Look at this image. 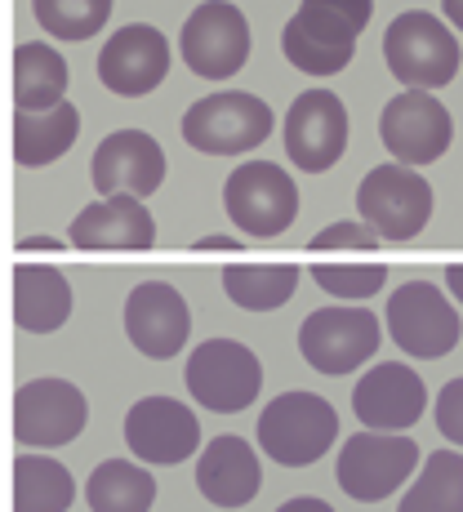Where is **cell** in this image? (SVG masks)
<instances>
[{"label": "cell", "instance_id": "cell-3", "mask_svg": "<svg viewBox=\"0 0 463 512\" xmlns=\"http://www.w3.org/2000/svg\"><path fill=\"white\" fill-rule=\"evenodd\" d=\"M383 58L388 72L397 76L406 90H441L455 81L459 72V41L437 14L406 9L388 23L383 32Z\"/></svg>", "mask_w": 463, "mask_h": 512}, {"label": "cell", "instance_id": "cell-18", "mask_svg": "<svg viewBox=\"0 0 463 512\" xmlns=\"http://www.w3.org/2000/svg\"><path fill=\"white\" fill-rule=\"evenodd\" d=\"M125 334L130 343L152 361H170L183 352L187 334H192V312H187L183 294L165 281H143L125 299Z\"/></svg>", "mask_w": 463, "mask_h": 512}, {"label": "cell", "instance_id": "cell-35", "mask_svg": "<svg viewBox=\"0 0 463 512\" xmlns=\"http://www.w3.org/2000/svg\"><path fill=\"white\" fill-rule=\"evenodd\" d=\"M18 250H63V241H58V236H23V241H18Z\"/></svg>", "mask_w": 463, "mask_h": 512}, {"label": "cell", "instance_id": "cell-22", "mask_svg": "<svg viewBox=\"0 0 463 512\" xmlns=\"http://www.w3.org/2000/svg\"><path fill=\"white\" fill-rule=\"evenodd\" d=\"M72 317V285L58 268L18 263L14 268V321L27 334H54Z\"/></svg>", "mask_w": 463, "mask_h": 512}, {"label": "cell", "instance_id": "cell-15", "mask_svg": "<svg viewBox=\"0 0 463 512\" xmlns=\"http://www.w3.org/2000/svg\"><path fill=\"white\" fill-rule=\"evenodd\" d=\"M125 441H130V450L143 464L170 468V464H183V459L196 455V446H201V423H196V410L183 406V401L143 397V401H134L130 415H125Z\"/></svg>", "mask_w": 463, "mask_h": 512}, {"label": "cell", "instance_id": "cell-6", "mask_svg": "<svg viewBox=\"0 0 463 512\" xmlns=\"http://www.w3.org/2000/svg\"><path fill=\"white\" fill-rule=\"evenodd\" d=\"M357 210L361 223L379 232L383 241L406 245L432 219V183L419 179L415 165H374L357 187Z\"/></svg>", "mask_w": 463, "mask_h": 512}, {"label": "cell", "instance_id": "cell-10", "mask_svg": "<svg viewBox=\"0 0 463 512\" xmlns=\"http://www.w3.org/2000/svg\"><path fill=\"white\" fill-rule=\"evenodd\" d=\"M179 54L201 81H232L250 58V23L228 0H205L187 14Z\"/></svg>", "mask_w": 463, "mask_h": 512}, {"label": "cell", "instance_id": "cell-30", "mask_svg": "<svg viewBox=\"0 0 463 512\" xmlns=\"http://www.w3.org/2000/svg\"><path fill=\"white\" fill-rule=\"evenodd\" d=\"M312 281H317L325 294H334V299L361 303V299H370V294L383 290L388 268H383V263H317V268H312Z\"/></svg>", "mask_w": 463, "mask_h": 512}, {"label": "cell", "instance_id": "cell-11", "mask_svg": "<svg viewBox=\"0 0 463 512\" xmlns=\"http://www.w3.org/2000/svg\"><path fill=\"white\" fill-rule=\"evenodd\" d=\"M392 330V343L401 352H410L415 361H437L446 357L459 343V312L446 294L432 281H406L397 294L388 299V312H383Z\"/></svg>", "mask_w": 463, "mask_h": 512}, {"label": "cell", "instance_id": "cell-23", "mask_svg": "<svg viewBox=\"0 0 463 512\" xmlns=\"http://www.w3.org/2000/svg\"><path fill=\"white\" fill-rule=\"evenodd\" d=\"M81 134V112L72 103H58L49 112H18L14 116V161L27 170L54 165Z\"/></svg>", "mask_w": 463, "mask_h": 512}, {"label": "cell", "instance_id": "cell-5", "mask_svg": "<svg viewBox=\"0 0 463 512\" xmlns=\"http://www.w3.org/2000/svg\"><path fill=\"white\" fill-rule=\"evenodd\" d=\"M223 210L250 241H277L299 219V187L281 165L245 161L223 183Z\"/></svg>", "mask_w": 463, "mask_h": 512}, {"label": "cell", "instance_id": "cell-31", "mask_svg": "<svg viewBox=\"0 0 463 512\" xmlns=\"http://www.w3.org/2000/svg\"><path fill=\"white\" fill-rule=\"evenodd\" d=\"M383 236L366 228V223H348V219H339V223H330V228H321L317 236H312V250H374Z\"/></svg>", "mask_w": 463, "mask_h": 512}, {"label": "cell", "instance_id": "cell-27", "mask_svg": "<svg viewBox=\"0 0 463 512\" xmlns=\"http://www.w3.org/2000/svg\"><path fill=\"white\" fill-rule=\"evenodd\" d=\"M76 499V481L58 459L18 455L14 459V512H67Z\"/></svg>", "mask_w": 463, "mask_h": 512}, {"label": "cell", "instance_id": "cell-12", "mask_svg": "<svg viewBox=\"0 0 463 512\" xmlns=\"http://www.w3.org/2000/svg\"><path fill=\"white\" fill-rule=\"evenodd\" d=\"M90 406L67 379H32L14 392V437L32 450H58L85 432Z\"/></svg>", "mask_w": 463, "mask_h": 512}, {"label": "cell", "instance_id": "cell-33", "mask_svg": "<svg viewBox=\"0 0 463 512\" xmlns=\"http://www.w3.org/2000/svg\"><path fill=\"white\" fill-rule=\"evenodd\" d=\"M277 512H334V508L317 495H299V499H290V504H281Z\"/></svg>", "mask_w": 463, "mask_h": 512}, {"label": "cell", "instance_id": "cell-26", "mask_svg": "<svg viewBox=\"0 0 463 512\" xmlns=\"http://www.w3.org/2000/svg\"><path fill=\"white\" fill-rule=\"evenodd\" d=\"M223 290L236 308L245 312H272L285 308L299 290V268L290 263H232L223 272Z\"/></svg>", "mask_w": 463, "mask_h": 512}, {"label": "cell", "instance_id": "cell-37", "mask_svg": "<svg viewBox=\"0 0 463 512\" xmlns=\"http://www.w3.org/2000/svg\"><path fill=\"white\" fill-rule=\"evenodd\" d=\"M441 9H446V18L463 32V0H441Z\"/></svg>", "mask_w": 463, "mask_h": 512}, {"label": "cell", "instance_id": "cell-29", "mask_svg": "<svg viewBox=\"0 0 463 512\" xmlns=\"http://www.w3.org/2000/svg\"><path fill=\"white\" fill-rule=\"evenodd\" d=\"M32 9L54 41H90L112 18V0H32Z\"/></svg>", "mask_w": 463, "mask_h": 512}, {"label": "cell", "instance_id": "cell-24", "mask_svg": "<svg viewBox=\"0 0 463 512\" xmlns=\"http://www.w3.org/2000/svg\"><path fill=\"white\" fill-rule=\"evenodd\" d=\"M67 94V58L54 45L27 41L14 54V107L18 112H49Z\"/></svg>", "mask_w": 463, "mask_h": 512}, {"label": "cell", "instance_id": "cell-7", "mask_svg": "<svg viewBox=\"0 0 463 512\" xmlns=\"http://www.w3.org/2000/svg\"><path fill=\"white\" fill-rule=\"evenodd\" d=\"M183 383L192 392V401H201L214 415H241L259 401L263 388V366L245 343L236 339H205L196 343V352L187 357Z\"/></svg>", "mask_w": 463, "mask_h": 512}, {"label": "cell", "instance_id": "cell-36", "mask_svg": "<svg viewBox=\"0 0 463 512\" xmlns=\"http://www.w3.org/2000/svg\"><path fill=\"white\" fill-rule=\"evenodd\" d=\"M446 285H450V294L463 303V263H455V268H446Z\"/></svg>", "mask_w": 463, "mask_h": 512}, {"label": "cell", "instance_id": "cell-13", "mask_svg": "<svg viewBox=\"0 0 463 512\" xmlns=\"http://www.w3.org/2000/svg\"><path fill=\"white\" fill-rule=\"evenodd\" d=\"M379 139L401 165H432L455 139V121L428 90H401L383 107Z\"/></svg>", "mask_w": 463, "mask_h": 512}, {"label": "cell", "instance_id": "cell-14", "mask_svg": "<svg viewBox=\"0 0 463 512\" xmlns=\"http://www.w3.org/2000/svg\"><path fill=\"white\" fill-rule=\"evenodd\" d=\"M285 152L303 174H325L348 152V107L330 90H303L285 112Z\"/></svg>", "mask_w": 463, "mask_h": 512}, {"label": "cell", "instance_id": "cell-17", "mask_svg": "<svg viewBox=\"0 0 463 512\" xmlns=\"http://www.w3.org/2000/svg\"><path fill=\"white\" fill-rule=\"evenodd\" d=\"M165 147L147 130H116L98 143L94 152V187L98 196H139L147 201L152 192H161L165 183Z\"/></svg>", "mask_w": 463, "mask_h": 512}, {"label": "cell", "instance_id": "cell-1", "mask_svg": "<svg viewBox=\"0 0 463 512\" xmlns=\"http://www.w3.org/2000/svg\"><path fill=\"white\" fill-rule=\"evenodd\" d=\"M374 0H303L285 23L281 49L303 76H339L357 54V36L366 32Z\"/></svg>", "mask_w": 463, "mask_h": 512}, {"label": "cell", "instance_id": "cell-2", "mask_svg": "<svg viewBox=\"0 0 463 512\" xmlns=\"http://www.w3.org/2000/svg\"><path fill=\"white\" fill-rule=\"evenodd\" d=\"M339 441V410L317 392H281L259 415V446L272 464L308 468Z\"/></svg>", "mask_w": 463, "mask_h": 512}, {"label": "cell", "instance_id": "cell-21", "mask_svg": "<svg viewBox=\"0 0 463 512\" xmlns=\"http://www.w3.org/2000/svg\"><path fill=\"white\" fill-rule=\"evenodd\" d=\"M263 486L259 455L245 437H210L196 459V490L214 508H245Z\"/></svg>", "mask_w": 463, "mask_h": 512}, {"label": "cell", "instance_id": "cell-9", "mask_svg": "<svg viewBox=\"0 0 463 512\" xmlns=\"http://www.w3.org/2000/svg\"><path fill=\"white\" fill-rule=\"evenodd\" d=\"M415 468H419L415 437H388V432L366 428L343 441L334 477H339L343 495H352L357 504H379V499L397 495Z\"/></svg>", "mask_w": 463, "mask_h": 512}, {"label": "cell", "instance_id": "cell-25", "mask_svg": "<svg viewBox=\"0 0 463 512\" xmlns=\"http://www.w3.org/2000/svg\"><path fill=\"white\" fill-rule=\"evenodd\" d=\"M85 499H90V512H152L156 477L143 464L107 459V464H98L90 472Z\"/></svg>", "mask_w": 463, "mask_h": 512}, {"label": "cell", "instance_id": "cell-28", "mask_svg": "<svg viewBox=\"0 0 463 512\" xmlns=\"http://www.w3.org/2000/svg\"><path fill=\"white\" fill-rule=\"evenodd\" d=\"M397 512H463V455L437 450L423 459L419 477L401 495Z\"/></svg>", "mask_w": 463, "mask_h": 512}, {"label": "cell", "instance_id": "cell-16", "mask_svg": "<svg viewBox=\"0 0 463 512\" xmlns=\"http://www.w3.org/2000/svg\"><path fill=\"white\" fill-rule=\"evenodd\" d=\"M165 72H170V41L152 23L121 27L98 49V81L121 98L152 94L165 81Z\"/></svg>", "mask_w": 463, "mask_h": 512}, {"label": "cell", "instance_id": "cell-19", "mask_svg": "<svg viewBox=\"0 0 463 512\" xmlns=\"http://www.w3.org/2000/svg\"><path fill=\"white\" fill-rule=\"evenodd\" d=\"M428 406V388L406 361H388L361 374V383L352 388V410H357L361 428L370 432H406L423 419Z\"/></svg>", "mask_w": 463, "mask_h": 512}, {"label": "cell", "instance_id": "cell-20", "mask_svg": "<svg viewBox=\"0 0 463 512\" xmlns=\"http://www.w3.org/2000/svg\"><path fill=\"white\" fill-rule=\"evenodd\" d=\"M67 241L76 250H152L156 223L139 196H103L76 214Z\"/></svg>", "mask_w": 463, "mask_h": 512}, {"label": "cell", "instance_id": "cell-34", "mask_svg": "<svg viewBox=\"0 0 463 512\" xmlns=\"http://www.w3.org/2000/svg\"><path fill=\"white\" fill-rule=\"evenodd\" d=\"M196 250H241V241H236V236L214 232V236H201V241H196Z\"/></svg>", "mask_w": 463, "mask_h": 512}, {"label": "cell", "instance_id": "cell-32", "mask_svg": "<svg viewBox=\"0 0 463 512\" xmlns=\"http://www.w3.org/2000/svg\"><path fill=\"white\" fill-rule=\"evenodd\" d=\"M437 428L446 441L463 446V379H450L437 392Z\"/></svg>", "mask_w": 463, "mask_h": 512}, {"label": "cell", "instance_id": "cell-4", "mask_svg": "<svg viewBox=\"0 0 463 512\" xmlns=\"http://www.w3.org/2000/svg\"><path fill=\"white\" fill-rule=\"evenodd\" d=\"M272 134V107L259 94L219 90L201 103L187 107L183 116V143L205 156H241L268 143Z\"/></svg>", "mask_w": 463, "mask_h": 512}, {"label": "cell", "instance_id": "cell-8", "mask_svg": "<svg viewBox=\"0 0 463 512\" xmlns=\"http://www.w3.org/2000/svg\"><path fill=\"white\" fill-rule=\"evenodd\" d=\"M379 343H383V326L370 308H339V303H330V308H317L312 317H303L299 326L303 361L312 370L330 374V379L366 366L379 352Z\"/></svg>", "mask_w": 463, "mask_h": 512}]
</instances>
